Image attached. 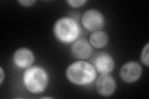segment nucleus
<instances>
[{
	"label": "nucleus",
	"mask_w": 149,
	"mask_h": 99,
	"mask_svg": "<svg viewBox=\"0 0 149 99\" xmlns=\"http://www.w3.org/2000/svg\"><path fill=\"white\" fill-rule=\"evenodd\" d=\"M54 35L60 43L68 45L75 42L81 34L80 26L73 18L60 17L54 24Z\"/></svg>",
	"instance_id": "f257e3e1"
},
{
	"label": "nucleus",
	"mask_w": 149,
	"mask_h": 99,
	"mask_svg": "<svg viewBox=\"0 0 149 99\" xmlns=\"http://www.w3.org/2000/svg\"><path fill=\"white\" fill-rule=\"evenodd\" d=\"M66 76L71 82L85 86L94 82L96 78V70L94 66L85 61H77L69 66Z\"/></svg>",
	"instance_id": "f03ea898"
},
{
	"label": "nucleus",
	"mask_w": 149,
	"mask_h": 99,
	"mask_svg": "<svg viewBox=\"0 0 149 99\" xmlns=\"http://www.w3.org/2000/svg\"><path fill=\"white\" fill-rule=\"evenodd\" d=\"M23 82L29 92L35 94L42 93L48 85V74L45 69L38 66L29 67L23 74Z\"/></svg>",
	"instance_id": "7ed1b4c3"
},
{
	"label": "nucleus",
	"mask_w": 149,
	"mask_h": 99,
	"mask_svg": "<svg viewBox=\"0 0 149 99\" xmlns=\"http://www.w3.org/2000/svg\"><path fill=\"white\" fill-rule=\"evenodd\" d=\"M81 23L86 30L93 32L103 28L105 24V19L100 11L91 9H88L83 14Z\"/></svg>",
	"instance_id": "20e7f679"
},
{
	"label": "nucleus",
	"mask_w": 149,
	"mask_h": 99,
	"mask_svg": "<svg viewBox=\"0 0 149 99\" xmlns=\"http://www.w3.org/2000/svg\"><path fill=\"white\" fill-rule=\"evenodd\" d=\"M142 74V67L138 63L129 61L124 64L120 70V76L127 83L137 81Z\"/></svg>",
	"instance_id": "39448f33"
},
{
	"label": "nucleus",
	"mask_w": 149,
	"mask_h": 99,
	"mask_svg": "<svg viewBox=\"0 0 149 99\" xmlns=\"http://www.w3.org/2000/svg\"><path fill=\"white\" fill-rule=\"evenodd\" d=\"M96 90L101 96L109 97L113 95L116 89V81L113 77L107 74H101L97 79Z\"/></svg>",
	"instance_id": "423d86ee"
},
{
	"label": "nucleus",
	"mask_w": 149,
	"mask_h": 99,
	"mask_svg": "<svg viewBox=\"0 0 149 99\" xmlns=\"http://www.w3.org/2000/svg\"><path fill=\"white\" fill-rule=\"evenodd\" d=\"M94 67L101 74H109L114 68V61L112 56L105 53L97 54L93 61Z\"/></svg>",
	"instance_id": "0eeeda50"
},
{
	"label": "nucleus",
	"mask_w": 149,
	"mask_h": 99,
	"mask_svg": "<svg viewBox=\"0 0 149 99\" xmlns=\"http://www.w3.org/2000/svg\"><path fill=\"white\" fill-rule=\"evenodd\" d=\"M13 62L20 68L31 67L34 61V55L32 51L27 48L17 49L13 55Z\"/></svg>",
	"instance_id": "6e6552de"
},
{
	"label": "nucleus",
	"mask_w": 149,
	"mask_h": 99,
	"mask_svg": "<svg viewBox=\"0 0 149 99\" xmlns=\"http://www.w3.org/2000/svg\"><path fill=\"white\" fill-rule=\"evenodd\" d=\"M72 55L77 59H87L92 55L93 50L89 42L85 39H80L73 42L71 47Z\"/></svg>",
	"instance_id": "1a4fd4ad"
},
{
	"label": "nucleus",
	"mask_w": 149,
	"mask_h": 99,
	"mask_svg": "<svg viewBox=\"0 0 149 99\" xmlns=\"http://www.w3.org/2000/svg\"><path fill=\"white\" fill-rule=\"evenodd\" d=\"M108 42V36L106 32L97 30L93 32L90 37V43L96 48H102Z\"/></svg>",
	"instance_id": "9d476101"
},
{
	"label": "nucleus",
	"mask_w": 149,
	"mask_h": 99,
	"mask_svg": "<svg viewBox=\"0 0 149 99\" xmlns=\"http://www.w3.org/2000/svg\"><path fill=\"white\" fill-rule=\"evenodd\" d=\"M148 43L146 44V45L144 46V48L142 51V53H141V61L144 64H146L147 66H148L149 65V62H148Z\"/></svg>",
	"instance_id": "9b49d317"
},
{
	"label": "nucleus",
	"mask_w": 149,
	"mask_h": 99,
	"mask_svg": "<svg viewBox=\"0 0 149 99\" xmlns=\"http://www.w3.org/2000/svg\"><path fill=\"white\" fill-rule=\"evenodd\" d=\"M86 2L87 1H85H85L84 0H68V1H67L68 5L72 8L80 7Z\"/></svg>",
	"instance_id": "f8f14e48"
},
{
	"label": "nucleus",
	"mask_w": 149,
	"mask_h": 99,
	"mask_svg": "<svg viewBox=\"0 0 149 99\" xmlns=\"http://www.w3.org/2000/svg\"><path fill=\"white\" fill-rule=\"evenodd\" d=\"M18 3H19L21 6H25V7H29L33 5L36 3L35 1H32V0H22V1H18Z\"/></svg>",
	"instance_id": "ddd939ff"
},
{
	"label": "nucleus",
	"mask_w": 149,
	"mask_h": 99,
	"mask_svg": "<svg viewBox=\"0 0 149 99\" xmlns=\"http://www.w3.org/2000/svg\"><path fill=\"white\" fill-rule=\"evenodd\" d=\"M0 71H1V78H0V84H2L3 81V79H4V73L3 71V68L1 67L0 68Z\"/></svg>",
	"instance_id": "4468645a"
}]
</instances>
